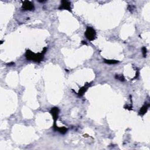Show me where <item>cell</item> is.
Returning <instances> with one entry per match:
<instances>
[{
    "instance_id": "cell-10",
    "label": "cell",
    "mask_w": 150,
    "mask_h": 150,
    "mask_svg": "<svg viewBox=\"0 0 150 150\" xmlns=\"http://www.w3.org/2000/svg\"><path fill=\"white\" fill-rule=\"evenodd\" d=\"M115 78L116 79H117V80H119L120 81H124L125 80V78L124 77L123 75H116V76H115Z\"/></svg>"
},
{
    "instance_id": "cell-2",
    "label": "cell",
    "mask_w": 150,
    "mask_h": 150,
    "mask_svg": "<svg viewBox=\"0 0 150 150\" xmlns=\"http://www.w3.org/2000/svg\"><path fill=\"white\" fill-rule=\"evenodd\" d=\"M85 36L88 40L92 41L96 38V31L92 27H87L86 32H85Z\"/></svg>"
},
{
    "instance_id": "cell-9",
    "label": "cell",
    "mask_w": 150,
    "mask_h": 150,
    "mask_svg": "<svg viewBox=\"0 0 150 150\" xmlns=\"http://www.w3.org/2000/svg\"><path fill=\"white\" fill-rule=\"evenodd\" d=\"M104 63L107 64H109V65H114V64H116L118 63V60H107V59H104Z\"/></svg>"
},
{
    "instance_id": "cell-5",
    "label": "cell",
    "mask_w": 150,
    "mask_h": 150,
    "mask_svg": "<svg viewBox=\"0 0 150 150\" xmlns=\"http://www.w3.org/2000/svg\"><path fill=\"white\" fill-rule=\"evenodd\" d=\"M22 8L25 11H32L34 10L35 7L34 4L29 1H25L23 2Z\"/></svg>"
},
{
    "instance_id": "cell-6",
    "label": "cell",
    "mask_w": 150,
    "mask_h": 150,
    "mask_svg": "<svg viewBox=\"0 0 150 150\" xmlns=\"http://www.w3.org/2000/svg\"><path fill=\"white\" fill-rule=\"evenodd\" d=\"M149 107V103H145L144 105L142 106L141 108L140 112H139V114L140 116H144L146 113H147L148 109V107Z\"/></svg>"
},
{
    "instance_id": "cell-3",
    "label": "cell",
    "mask_w": 150,
    "mask_h": 150,
    "mask_svg": "<svg viewBox=\"0 0 150 150\" xmlns=\"http://www.w3.org/2000/svg\"><path fill=\"white\" fill-rule=\"evenodd\" d=\"M59 112V109L56 107H53V108L51 110V112H50L51 114H52V116L53 117V119L54 120V125H53V128L56 127L57 126L56 123L57 119H58V118Z\"/></svg>"
},
{
    "instance_id": "cell-11",
    "label": "cell",
    "mask_w": 150,
    "mask_h": 150,
    "mask_svg": "<svg viewBox=\"0 0 150 150\" xmlns=\"http://www.w3.org/2000/svg\"><path fill=\"white\" fill-rule=\"evenodd\" d=\"M142 54H143L144 57H146V56H147V49H146V48L145 47L142 48Z\"/></svg>"
},
{
    "instance_id": "cell-12",
    "label": "cell",
    "mask_w": 150,
    "mask_h": 150,
    "mask_svg": "<svg viewBox=\"0 0 150 150\" xmlns=\"http://www.w3.org/2000/svg\"><path fill=\"white\" fill-rule=\"evenodd\" d=\"M82 43H83V44H86V45L87 44L86 43V42H84V41H82Z\"/></svg>"
},
{
    "instance_id": "cell-1",
    "label": "cell",
    "mask_w": 150,
    "mask_h": 150,
    "mask_svg": "<svg viewBox=\"0 0 150 150\" xmlns=\"http://www.w3.org/2000/svg\"><path fill=\"white\" fill-rule=\"evenodd\" d=\"M47 51V48H45L41 53H35L30 50H27L25 53V57L27 60H33L34 62H40L44 59V56Z\"/></svg>"
},
{
    "instance_id": "cell-8",
    "label": "cell",
    "mask_w": 150,
    "mask_h": 150,
    "mask_svg": "<svg viewBox=\"0 0 150 150\" xmlns=\"http://www.w3.org/2000/svg\"><path fill=\"white\" fill-rule=\"evenodd\" d=\"M55 130H57L58 131L60 134H65V133L68 131V128H67L65 127H58V126H56L55 128H54Z\"/></svg>"
},
{
    "instance_id": "cell-4",
    "label": "cell",
    "mask_w": 150,
    "mask_h": 150,
    "mask_svg": "<svg viewBox=\"0 0 150 150\" xmlns=\"http://www.w3.org/2000/svg\"><path fill=\"white\" fill-rule=\"evenodd\" d=\"M59 10H68L69 11H71L72 8H71V3L69 1L63 0V1H61V4L59 8Z\"/></svg>"
},
{
    "instance_id": "cell-7",
    "label": "cell",
    "mask_w": 150,
    "mask_h": 150,
    "mask_svg": "<svg viewBox=\"0 0 150 150\" xmlns=\"http://www.w3.org/2000/svg\"><path fill=\"white\" fill-rule=\"evenodd\" d=\"M90 85H91V84H90V83H88V84H85V86H83L82 88H81L79 90L78 95L79 96H82L83 94H84V93L87 91V90H88V88L90 86Z\"/></svg>"
}]
</instances>
